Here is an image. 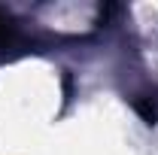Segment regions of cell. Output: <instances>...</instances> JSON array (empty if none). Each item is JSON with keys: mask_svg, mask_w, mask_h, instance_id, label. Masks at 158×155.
<instances>
[{"mask_svg": "<svg viewBox=\"0 0 158 155\" xmlns=\"http://www.w3.org/2000/svg\"><path fill=\"white\" fill-rule=\"evenodd\" d=\"M134 107H137V113H140L143 119H146L149 125H155V122H158V103L152 100V94L137 97V100H134Z\"/></svg>", "mask_w": 158, "mask_h": 155, "instance_id": "obj_1", "label": "cell"}, {"mask_svg": "<svg viewBox=\"0 0 158 155\" xmlns=\"http://www.w3.org/2000/svg\"><path fill=\"white\" fill-rule=\"evenodd\" d=\"M12 40H15V27H12V21L0 12V46H9Z\"/></svg>", "mask_w": 158, "mask_h": 155, "instance_id": "obj_2", "label": "cell"}]
</instances>
